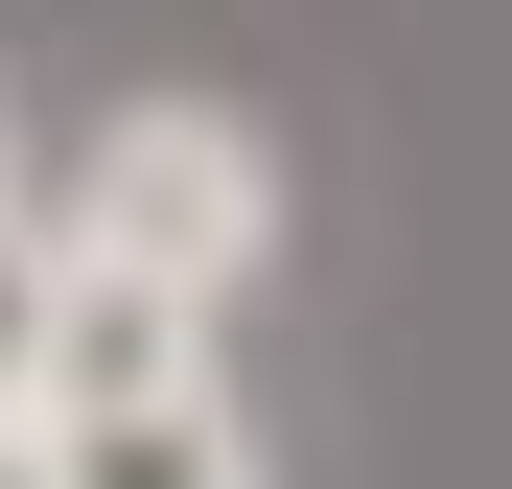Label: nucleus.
I'll list each match as a JSON object with an SVG mask.
<instances>
[{
    "label": "nucleus",
    "mask_w": 512,
    "mask_h": 489,
    "mask_svg": "<svg viewBox=\"0 0 512 489\" xmlns=\"http://www.w3.org/2000/svg\"><path fill=\"white\" fill-rule=\"evenodd\" d=\"M187 373H210V303H187V280L70 257V303H47V420H117V396H187Z\"/></svg>",
    "instance_id": "obj_2"
},
{
    "label": "nucleus",
    "mask_w": 512,
    "mask_h": 489,
    "mask_svg": "<svg viewBox=\"0 0 512 489\" xmlns=\"http://www.w3.org/2000/svg\"><path fill=\"white\" fill-rule=\"evenodd\" d=\"M70 257H140V280L233 303L256 257H280V163H256V117H210V94H117L94 140H70Z\"/></svg>",
    "instance_id": "obj_1"
},
{
    "label": "nucleus",
    "mask_w": 512,
    "mask_h": 489,
    "mask_svg": "<svg viewBox=\"0 0 512 489\" xmlns=\"http://www.w3.org/2000/svg\"><path fill=\"white\" fill-rule=\"evenodd\" d=\"M47 303H70V233L0 210V420H47Z\"/></svg>",
    "instance_id": "obj_4"
},
{
    "label": "nucleus",
    "mask_w": 512,
    "mask_h": 489,
    "mask_svg": "<svg viewBox=\"0 0 512 489\" xmlns=\"http://www.w3.org/2000/svg\"><path fill=\"white\" fill-rule=\"evenodd\" d=\"M47 466L70 489H256V420H233V373H187V396H117V420H47Z\"/></svg>",
    "instance_id": "obj_3"
},
{
    "label": "nucleus",
    "mask_w": 512,
    "mask_h": 489,
    "mask_svg": "<svg viewBox=\"0 0 512 489\" xmlns=\"http://www.w3.org/2000/svg\"><path fill=\"white\" fill-rule=\"evenodd\" d=\"M0 489H70V466H47V420H0Z\"/></svg>",
    "instance_id": "obj_5"
}]
</instances>
